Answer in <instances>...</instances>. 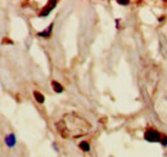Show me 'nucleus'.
I'll list each match as a JSON object with an SVG mask.
<instances>
[{"label":"nucleus","mask_w":167,"mask_h":157,"mask_svg":"<svg viewBox=\"0 0 167 157\" xmlns=\"http://www.w3.org/2000/svg\"><path fill=\"white\" fill-rule=\"evenodd\" d=\"M120 5H127L129 4V2H122V0H118V2H117Z\"/></svg>","instance_id":"9"},{"label":"nucleus","mask_w":167,"mask_h":157,"mask_svg":"<svg viewBox=\"0 0 167 157\" xmlns=\"http://www.w3.org/2000/svg\"><path fill=\"white\" fill-rule=\"evenodd\" d=\"M80 148H81L84 152H89L90 151V144L86 140H82L81 143H80Z\"/></svg>","instance_id":"5"},{"label":"nucleus","mask_w":167,"mask_h":157,"mask_svg":"<svg viewBox=\"0 0 167 157\" xmlns=\"http://www.w3.org/2000/svg\"><path fill=\"white\" fill-rule=\"evenodd\" d=\"M161 144H162L163 147H167V137H162V139H161Z\"/></svg>","instance_id":"8"},{"label":"nucleus","mask_w":167,"mask_h":157,"mask_svg":"<svg viewBox=\"0 0 167 157\" xmlns=\"http://www.w3.org/2000/svg\"><path fill=\"white\" fill-rule=\"evenodd\" d=\"M144 138L148 142H161V139H162L159 133L157 130H154V129H148L144 133Z\"/></svg>","instance_id":"1"},{"label":"nucleus","mask_w":167,"mask_h":157,"mask_svg":"<svg viewBox=\"0 0 167 157\" xmlns=\"http://www.w3.org/2000/svg\"><path fill=\"white\" fill-rule=\"evenodd\" d=\"M34 97H35V99H36V101H38L39 103H44V95H42L41 93L34 91Z\"/></svg>","instance_id":"7"},{"label":"nucleus","mask_w":167,"mask_h":157,"mask_svg":"<svg viewBox=\"0 0 167 157\" xmlns=\"http://www.w3.org/2000/svg\"><path fill=\"white\" fill-rule=\"evenodd\" d=\"M52 87L54 88V91H55V93H62V91H63V87H62L61 84H58L57 81H53V83H52Z\"/></svg>","instance_id":"6"},{"label":"nucleus","mask_w":167,"mask_h":157,"mask_svg":"<svg viewBox=\"0 0 167 157\" xmlns=\"http://www.w3.org/2000/svg\"><path fill=\"white\" fill-rule=\"evenodd\" d=\"M5 144L8 147H14V146H16V135H14L13 133L5 135Z\"/></svg>","instance_id":"2"},{"label":"nucleus","mask_w":167,"mask_h":157,"mask_svg":"<svg viewBox=\"0 0 167 157\" xmlns=\"http://www.w3.org/2000/svg\"><path fill=\"white\" fill-rule=\"evenodd\" d=\"M54 5H57V2H52V3H49V4L45 6V8L42 9V12L40 13V16H41V17H46L48 14H49L50 12H52V9H54Z\"/></svg>","instance_id":"3"},{"label":"nucleus","mask_w":167,"mask_h":157,"mask_svg":"<svg viewBox=\"0 0 167 157\" xmlns=\"http://www.w3.org/2000/svg\"><path fill=\"white\" fill-rule=\"evenodd\" d=\"M52 30H53V23H50V26H49V28H45L42 32H39L38 35L39 36H41V38H48L49 35H50V32H52Z\"/></svg>","instance_id":"4"}]
</instances>
